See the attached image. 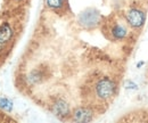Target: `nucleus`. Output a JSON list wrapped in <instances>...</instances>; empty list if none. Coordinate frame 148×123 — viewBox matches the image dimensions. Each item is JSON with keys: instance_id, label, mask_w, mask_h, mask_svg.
Here are the masks:
<instances>
[{"instance_id": "423d86ee", "label": "nucleus", "mask_w": 148, "mask_h": 123, "mask_svg": "<svg viewBox=\"0 0 148 123\" xmlns=\"http://www.w3.org/2000/svg\"><path fill=\"white\" fill-rule=\"evenodd\" d=\"M14 31L9 23H2L0 25V45L6 46L13 38Z\"/></svg>"}, {"instance_id": "ddd939ff", "label": "nucleus", "mask_w": 148, "mask_h": 123, "mask_svg": "<svg viewBox=\"0 0 148 123\" xmlns=\"http://www.w3.org/2000/svg\"><path fill=\"white\" fill-rule=\"evenodd\" d=\"M17 1H19V0H17Z\"/></svg>"}, {"instance_id": "39448f33", "label": "nucleus", "mask_w": 148, "mask_h": 123, "mask_svg": "<svg viewBox=\"0 0 148 123\" xmlns=\"http://www.w3.org/2000/svg\"><path fill=\"white\" fill-rule=\"evenodd\" d=\"M53 112L57 118L64 119L70 115V106L64 99H58L53 105Z\"/></svg>"}, {"instance_id": "7ed1b4c3", "label": "nucleus", "mask_w": 148, "mask_h": 123, "mask_svg": "<svg viewBox=\"0 0 148 123\" xmlns=\"http://www.w3.org/2000/svg\"><path fill=\"white\" fill-rule=\"evenodd\" d=\"M145 19H146L145 14L139 9H131L127 14V21L129 25L134 29L143 26V24L145 23Z\"/></svg>"}, {"instance_id": "0eeeda50", "label": "nucleus", "mask_w": 148, "mask_h": 123, "mask_svg": "<svg viewBox=\"0 0 148 123\" xmlns=\"http://www.w3.org/2000/svg\"><path fill=\"white\" fill-rule=\"evenodd\" d=\"M111 33L113 35L114 39H117V40H122L124 39L127 34H128V30L124 25L122 24H115L111 30Z\"/></svg>"}, {"instance_id": "f257e3e1", "label": "nucleus", "mask_w": 148, "mask_h": 123, "mask_svg": "<svg viewBox=\"0 0 148 123\" xmlns=\"http://www.w3.org/2000/svg\"><path fill=\"white\" fill-rule=\"evenodd\" d=\"M115 89H116V86H115L113 80H111L110 78H103L96 83L95 92L99 99L107 100L114 95Z\"/></svg>"}, {"instance_id": "9d476101", "label": "nucleus", "mask_w": 148, "mask_h": 123, "mask_svg": "<svg viewBox=\"0 0 148 123\" xmlns=\"http://www.w3.org/2000/svg\"><path fill=\"white\" fill-rule=\"evenodd\" d=\"M125 89H131V90H137L138 89V86L133 82V81H131V80H128V81H125Z\"/></svg>"}, {"instance_id": "9b49d317", "label": "nucleus", "mask_w": 148, "mask_h": 123, "mask_svg": "<svg viewBox=\"0 0 148 123\" xmlns=\"http://www.w3.org/2000/svg\"><path fill=\"white\" fill-rule=\"evenodd\" d=\"M144 64H145V63H144V62H139V63H138V65H137V66H138V67H140V66H143V65H144Z\"/></svg>"}, {"instance_id": "6e6552de", "label": "nucleus", "mask_w": 148, "mask_h": 123, "mask_svg": "<svg viewBox=\"0 0 148 123\" xmlns=\"http://www.w3.org/2000/svg\"><path fill=\"white\" fill-rule=\"evenodd\" d=\"M14 107V103L7 97H0V109L3 112H12Z\"/></svg>"}, {"instance_id": "f8f14e48", "label": "nucleus", "mask_w": 148, "mask_h": 123, "mask_svg": "<svg viewBox=\"0 0 148 123\" xmlns=\"http://www.w3.org/2000/svg\"><path fill=\"white\" fill-rule=\"evenodd\" d=\"M3 48H5V46H2V45H0V53L3 50Z\"/></svg>"}, {"instance_id": "f03ea898", "label": "nucleus", "mask_w": 148, "mask_h": 123, "mask_svg": "<svg viewBox=\"0 0 148 123\" xmlns=\"http://www.w3.org/2000/svg\"><path fill=\"white\" fill-rule=\"evenodd\" d=\"M99 19H100V15L99 13L93 9V8H89V9H86L84 12H82L79 16V23L84 26V27H93L96 26L98 23H99Z\"/></svg>"}, {"instance_id": "1a4fd4ad", "label": "nucleus", "mask_w": 148, "mask_h": 123, "mask_svg": "<svg viewBox=\"0 0 148 123\" xmlns=\"http://www.w3.org/2000/svg\"><path fill=\"white\" fill-rule=\"evenodd\" d=\"M46 3L51 9H62L65 5V0H46Z\"/></svg>"}, {"instance_id": "20e7f679", "label": "nucleus", "mask_w": 148, "mask_h": 123, "mask_svg": "<svg viewBox=\"0 0 148 123\" xmlns=\"http://www.w3.org/2000/svg\"><path fill=\"white\" fill-rule=\"evenodd\" d=\"M93 114L92 111L87 107H79L73 112V121L74 122H90L92 121Z\"/></svg>"}]
</instances>
